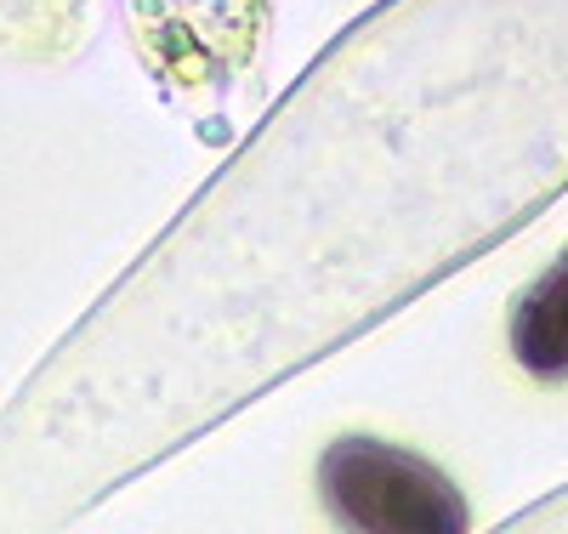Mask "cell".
I'll list each match as a JSON object with an SVG mask.
<instances>
[{
  "instance_id": "obj_1",
  "label": "cell",
  "mask_w": 568,
  "mask_h": 534,
  "mask_svg": "<svg viewBox=\"0 0 568 534\" xmlns=\"http://www.w3.org/2000/svg\"><path fill=\"white\" fill-rule=\"evenodd\" d=\"M318 501L342 534H466V495L426 455L387 439H336L318 455Z\"/></svg>"
},
{
  "instance_id": "obj_2",
  "label": "cell",
  "mask_w": 568,
  "mask_h": 534,
  "mask_svg": "<svg viewBox=\"0 0 568 534\" xmlns=\"http://www.w3.org/2000/svg\"><path fill=\"white\" fill-rule=\"evenodd\" d=\"M506 342L535 381H568V251L517 296Z\"/></svg>"
}]
</instances>
